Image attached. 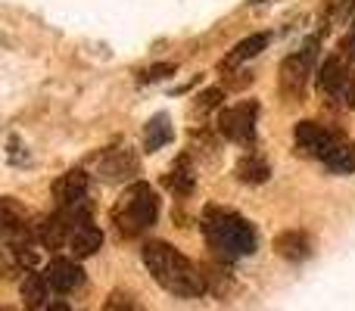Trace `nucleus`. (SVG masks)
Here are the masks:
<instances>
[{
	"label": "nucleus",
	"instance_id": "1",
	"mask_svg": "<svg viewBox=\"0 0 355 311\" xmlns=\"http://www.w3.org/2000/svg\"><path fill=\"white\" fill-rule=\"evenodd\" d=\"M141 258L166 293L178 296V299H196L206 293V274H200V268L187 256H181L175 246H168L166 240H147Z\"/></svg>",
	"mask_w": 355,
	"mask_h": 311
},
{
	"label": "nucleus",
	"instance_id": "2",
	"mask_svg": "<svg viewBox=\"0 0 355 311\" xmlns=\"http://www.w3.org/2000/svg\"><path fill=\"white\" fill-rule=\"evenodd\" d=\"M202 233H206L209 246L225 258L252 256L259 246L256 227L243 215L231 212V208H221V206H209L202 212Z\"/></svg>",
	"mask_w": 355,
	"mask_h": 311
},
{
	"label": "nucleus",
	"instance_id": "3",
	"mask_svg": "<svg viewBox=\"0 0 355 311\" xmlns=\"http://www.w3.org/2000/svg\"><path fill=\"white\" fill-rule=\"evenodd\" d=\"M159 215V196L150 184L137 181L131 187H125L122 199L112 208V221H116L122 237H141L144 231H150Z\"/></svg>",
	"mask_w": 355,
	"mask_h": 311
},
{
	"label": "nucleus",
	"instance_id": "4",
	"mask_svg": "<svg viewBox=\"0 0 355 311\" xmlns=\"http://www.w3.org/2000/svg\"><path fill=\"white\" fill-rule=\"evenodd\" d=\"M318 91L331 106L352 109L355 106V72L343 62V56H327L318 69Z\"/></svg>",
	"mask_w": 355,
	"mask_h": 311
},
{
	"label": "nucleus",
	"instance_id": "5",
	"mask_svg": "<svg viewBox=\"0 0 355 311\" xmlns=\"http://www.w3.org/2000/svg\"><path fill=\"white\" fill-rule=\"evenodd\" d=\"M315 60H318V37H309L306 47L296 50L293 56L284 60V66H281V91H284V97H290V100L302 97L306 81H309V75H312V69H315Z\"/></svg>",
	"mask_w": 355,
	"mask_h": 311
},
{
	"label": "nucleus",
	"instance_id": "6",
	"mask_svg": "<svg viewBox=\"0 0 355 311\" xmlns=\"http://www.w3.org/2000/svg\"><path fill=\"white\" fill-rule=\"evenodd\" d=\"M256 116H259V106L252 103H237V106H227V109L218 112V131L221 137L234 143H252L256 141Z\"/></svg>",
	"mask_w": 355,
	"mask_h": 311
},
{
	"label": "nucleus",
	"instance_id": "7",
	"mask_svg": "<svg viewBox=\"0 0 355 311\" xmlns=\"http://www.w3.org/2000/svg\"><path fill=\"white\" fill-rule=\"evenodd\" d=\"M293 141H296V150H300L302 156H315L324 162V159L331 156V150L337 147L340 134L331 128H324V125H318V122H300L293 128Z\"/></svg>",
	"mask_w": 355,
	"mask_h": 311
},
{
	"label": "nucleus",
	"instance_id": "8",
	"mask_svg": "<svg viewBox=\"0 0 355 311\" xmlns=\"http://www.w3.org/2000/svg\"><path fill=\"white\" fill-rule=\"evenodd\" d=\"M53 196H56V206L60 208H75V206H85V196H87V175L81 168H72L53 184Z\"/></svg>",
	"mask_w": 355,
	"mask_h": 311
},
{
	"label": "nucleus",
	"instance_id": "9",
	"mask_svg": "<svg viewBox=\"0 0 355 311\" xmlns=\"http://www.w3.org/2000/svg\"><path fill=\"white\" fill-rule=\"evenodd\" d=\"M44 277H47V287L56 290V293H72L85 283V271L78 268L69 258H53V262L44 268Z\"/></svg>",
	"mask_w": 355,
	"mask_h": 311
},
{
	"label": "nucleus",
	"instance_id": "10",
	"mask_svg": "<svg viewBox=\"0 0 355 311\" xmlns=\"http://www.w3.org/2000/svg\"><path fill=\"white\" fill-rule=\"evenodd\" d=\"M97 165H100L103 181H125V177L137 175V168H141L137 156L131 153L128 147H125V150H106V153L97 159Z\"/></svg>",
	"mask_w": 355,
	"mask_h": 311
},
{
	"label": "nucleus",
	"instance_id": "11",
	"mask_svg": "<svg viewBox=\"0 0 355 311\" xmlns=\"http://www.w3.org/2000/svg\"><path fill=\"white\" fill-rule=\"evenodd\" d=\"M100 246H103V231H100V227H94L91 221L78 224L72 233H69V249H72L78 258L94 256V252H97Z\"/></svg>",
	"mask_w": 355,
	"mask_h": 311
},
{
	"label": "nucleus",
	"instance_id": "12",
	"mask_svg": "<svg viewBox=\"0 0 355 311\" xmlns=\"http://www.w3.org/2000/svg\"><path fill=\"white\" fill-rule=\"evenodd\" d=\"M275 246L284 258H290V262H302V258L312 256V240H309V233H302V231H284L281 237L275 240Z\"/></svg>",
	"mask_w": 355,
	"mask_h": 311
},
{
	"label": "nucleus",
	"instance_id": "13",
	"mask_svg": "<svg viewBox=\"0 0 355 311\" xmlns=\"http://www.w3.org/2000/svg\"><path fill=\"white\" fill-rule=\"evenodd\" d=\"M172 137H175V131H172V125H168V116L159 112V116H153L147 122V128H144V150L156 153V150H162Z\"/></svg>",
	"mask_w": 355,
	"mask_h": 311
},
{
	"label": "nucleus",
	"instance_id": "14",
	"mask_svg": "<svg viewBox=\"0 0 355 311\" xmlns=\"http://www.w3.org/2000/svg\"><path fill=\"white\" fill-rule=\"evenodd\" d=\"M265 44H268V35H265V31H259V35H250V37H243V41L237 44V47H234V53L227 56V60H221V72H225V69H234L237 66V62H243V60H252V56L256 53H262L265 50Z\"/></svg>",
	"mask_w": 355,
	"mask_h": 311
},
{
	"label": "nucleus",
	"instance_id": "15",
	"mask_svg": "<svg viewBox=\"0 0 355 311\" xmlns=\"http://www.w3.org/2000/svg\"><path fill=\"white\" fill-rule=\"evenodd\" d=\"M193 165H190V159L187 156H181L178 162L168 168V175H166V187L168 190H175V193H181V196H187V193H193Z\"/></svg>",
	"mask_w": 355,
	"mask_h": 311
},
{
	"label": "nucleus",
	"instance_id": "16",
	"mask_svg": "<svg viewBox=\"0 0 355 311\" xmlns=\"http://www.w3.org/2000/svg\"><path fill=\"white\" fill-rule=\"evenodd\" d=\"M324 165L331 171H337V175H349V171H355V141L340 137L337 147L331 150V156L324 159Z\"/></svg>",
	"mask_w": 355,
	"mask_h": 311
},
{
	"label": "nucleus",
	"instance_id": "17",
	"mask_svg": "<svg viewBox=\"0 0 355 311\" xmlns=\"http://www.w3.org/2000/svg\"><path fill=\"white\" fill-rule=\"evenodd\" d=\"M268 165H265V159H259L256 153H246V156H240V162H237V177L240 181H246V184H262V181H268Z\"/></svg>",
	"mask_w": 355,
	"mask_h": 311
},
{
	"label": "nucleus",
	"instance_id": "18",
	"mask_svg": "<svg viewBox=\"0 0 355 311\" xmlns=\"http://www.w3.org/2000/svg\"><path fill=\"white\" fill-rule=\"evenodd\" d=\"M22 299H25V305H28V308L44 305V299H47V277L35 274V271H25V277H22Z\"/></svg>",
	"mask_w": 355,
	"mask_h": 311
},
{
	"label": "nucleus",
	"instance_id": "19",
	"mask_svg": "<svg viewBox=\"0 0 355 311\" xmlns=\"http://www.w3.org/2000/svg\"><path fill=\"white\" fill-rule=\"evenodd\" d=\"M103 311H141V308H137V302L131 299L128 293H122V290H116V293H110V299H106Z\"/></svg>",
	"mask_w": 355,
	"mask_h": 311
},
{
	"label": "nucleus",
	"instance_id": "20",
	"mask_svg": "<svg viewBox=\"0 0 355 311\" xmlns=\"http://www.w3.org/2000/svg\"><path fill=\"white\" fill-rule=\"evenodd\" d=\"M166 75H175V66H172V62H156V66L144 69L141 81H159V78H166Z\"/></svg>",
	"mask_w": 355,
	"mask_h": 311
},
{
	"label": "nucleus",
	"instance_id": "21",
	"mask_svg": "<svg viewBox=\"0 0 355 311\" xmlns=\"http://www.w3.org/2000/svg\"><path fill=\"white\" fill-rule=\"evenodd\" d=\"M225 97V91H221V87H209V91H202L200 94V109H212V106H218V100Z\"/></svg>",
	"mask_w": 355,
	"mask_h": 311
},
{
	"label": "nucleus",
	"instance_id": "22",
	"mask_svg": "<svg viewBox=\"0 0 355 311\" xmlns=\"http://www.w3.org/2000/svg\"><path fill=\"white\" fill-rule=\"evenodd\" d=\"M340 50H343L346 60L355 62V22L349 25V31H346V37H343V44H340Z\"/></svg>",
	"mask_w": 355,
	"mask_h": 311
},
{
	"label": "nucleus",
	"instance_id": "23",
	"mask_svg": "<svg viewBox=\"0 0 355 311\" xmlns=\"http://www.w3.org/2000/svg\"><path fill=\"white\" fill-rule=\"evenodd\" d=\"M47 311H72V308H69V305H62V302H56V305H50Z\"/></svg>",
	"mask_w": 355,
	"mask_h": 311
}]
</instances>
